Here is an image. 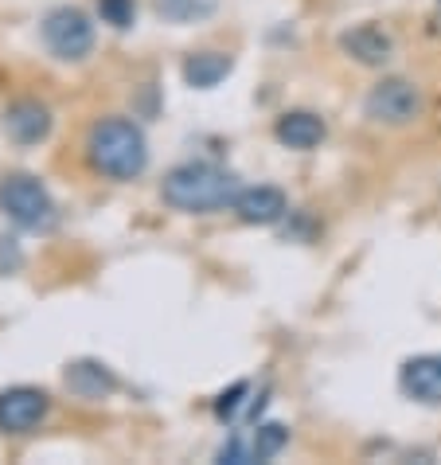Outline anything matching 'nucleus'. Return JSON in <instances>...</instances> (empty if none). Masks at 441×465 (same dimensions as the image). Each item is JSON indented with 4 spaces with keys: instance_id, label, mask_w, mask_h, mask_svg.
<instances>
[{
    "instance_id": "f257e3e1",
    "label": "nucleus",
    "mask_w": 441,
    "mask_h": 465,
    "mask_svg": "<svg viewBox=\"0 0 441 465\" xmlns=\"http://www.w3.org/2000/svg\"><path fill=\"white\" fill-rule=\"evenodd\" d=\"M239 192H242L239 176L227 173V169H219V164H211V161L176 164V169L164 176V184H161V196H164L168 208L191 212V215L235 208Z\"/></svg>"
},
{
    "instance_id": "f03ea898",
    "label": "nucleus",
    "mask_w": 441,
    "mask_h": 465,
    "mask_svg": "<svg viewBox=\"0 0 441 465\" xmlns=\"http://www.w3.org/2000/svg\"><path fill=\"white\" fill-rule=\"evenodd\" d=\"M86 157L90 164L110 180H133L145 173L149 145L137 122L129 118H102L86 134Z\"/></svg>"
},
{
    "instance_id": "7ed1b4c3",
    "label": "nucleus",
    "mask_w": 441,
    "mask_h": 465,
    "mask_svg": "<svg viewBox=\"0 0 441 465\" xmlns=\"http://www.w3.org/2000/svg\"><path fill=\"white\" fill-rule=\"evenodd\" d=\"M0 212L24 231H51L55 227V200L35 176L12 173L0 180Z\"/></svg>"
},
{
    "instance_id": "20e7f679",
    "label": "nucleus",
    "mask_w": 441,
    "mask_h": 465,
    "mask_svg": "<svg viewBox=\"0 0 441 465\" xmlns=\"http://www.w3.org/2000/svg\"><path fill=\"white\" fill-rule=\"evenodd\" d=\"M363 114L375 125H410L422 114V90L407 79H383L368 90Z\"/></svg>"
},
{
    "instance_id": "39448f33",
    "label": "nucleus",
    "mask_w": 441,
    "mask_h": 465,
    "mask_svg": "<svg viewBox=\"0 0 441 465\" xmlns=\"http://www.w3.org/2000/svg\"><path fill=\"white\" fill-rule=\"evenodd\" d=\"M44 44L51 47L55 59H83L94 47V24H90L79 8H55L44 20Z\"/></svg>"
},
{
    "instance_id": "423d86ee",
    "label": "nucleus",
    "mask_w": 441,
    "mask_h": 465,
    "mask_svg": "<svg viewBox=\"0 0 441 465\" xmlns=\"http://www.w3.org/2000/svg\"><path fill=\"white\" fill-rule=\"evenodd\" d=\"M51 399L40 387H8L0 391V430L5 434H28L44 422Z\"/></svg>"
},
{
    "instance_id": "0eeeda50",
    "label": "nucleus",
    "mask_w": 441,
    "mask_h": 465,
    "mask_svg": "<svg viewBox=\"0 0 441 465\" xmlns=\"http://www.w3.org/2000/svg\"><path fill=\"white\" fill-rule=\"evenodd\" d=\"M398 387L414 399V403L441 407V352L410 356L407 364L398 368Z\"/></svg>"
},
{
    "instance_id": "6e6552de",
    "label": "nucleus",
    "mask_w": 441,
    "mask_h": 465,
    "mask_svg": "<svg viewBox=\"0 0 441 465\" xmlns=\"http://www.w3.org/2000/svg\"><path fill=\"white\" fill-rule=\"evenodd\" d=\"M230 212H235L242 223H250V227H270V223H278V219L289 212V200H285L281 188L258 184V188H242Z\"/></svg>"
},
{
    "instance_id": "1a4fd4ad",
    "label": "nucleus",
    "mask_w": 441,
    "mask_h": 465,
    "mask_svg": "<svg viewBox=\"0 0 441 465\" xmlns=\"http://www.w3.org/2000/svg\"><path fill=\"white\" fill-rule=\"evenodd\" d=\"M340 47H344V55H352L363 67H383V63H391V55H395V40L383 28H375V24L348 28L340 35Z\"/></svg>"
},
{
    "instance_id": "9d476101",
    "label": "nucleus",
    "mask_w": 441,
    "mask_h": 465,
    "mask_svg": "<svg viewBox=\"0 0 441 465\" xmlns=\"http://www.w3.org/2000/svg\"><path fill=\"white\" fill-rule=\"evenodd\" d=\"M274 137L281 141L285 149L309 153V149H317L320 141L328 137V125H324V118H320V114H313V110H289V114H281V118H278Z\"/></svg>"
},
{
    "instance_id": "9b49d317",
    "label": "nucleus",
    "mask_w": 441,
    "mask_h": 465,
    "mask_svg": "<svg viewBox=\"0 0 441 465\" xmlns=\"http://www.w3.org/2000/svg\"><path fill=\"white\" fill-rule=\"evenodd\" d=\"M5 129L12 141L20 145H40V141L51 134V114L40 102H16V106L5 110Z\"/></svg>"
},
{
    "instance_id": "f8f14e48",
    "label": "nucleus",
    "mask_w": 441,
    "mask_h": 465,
    "mask_svg": "<svg viewBox=\"0 0 441 465\" xmlns=\"http://www.w3.org/2000/svg\"><path fill=\"white\" fill-rule=\"evenodd\" d=\"M113 387H118L113 371L106 364H98V360H74L67 368V391L79 399H106Z\"/></svg>"
},
{
    "instance_id": "ddd939ff",
    "label": "nucleus",
    "mask_w": 441,
    "mask_h": 465,
    "mask_svg": "<svg viewBox=\"0 0 441 465\" xmlns=\"http://www.w3.org/2000/svg\"><path fill=\"white\" fill-rule=\"evenodd\" d=\"M230 71H235V59L223 55V51H200V55H188V63H184V79L196 90L219 86Z\"/></svg>"
},
{
    "instance_id": "4468645a",
    "label": "nucleus",
    "mask_w": 441,
    "mask_h": 465,
    "mask_svg": "<svg viewBox=\"0 0 441 465\" xmlns=\"http://www.w3.org/2000/svg\"><path fill=\"white\" fill-rule=\"evenodd\" d=\"M285 442H289V426H281V422H262L258 430L250 434V446H254V461H270V458H278Z\"/></svg>"
},
{
    "instance_id": "2eb2a0df",
    "label": "nucleus",
    "mask_w": 441,
    "mask_h": 465,
    "mask_svg": "<svg viewBox=\"0 0 441 465\" xmlns=\"http://www.w3.org/2000/svg\"><path fill=\"white\" fill-rule=\"evenodd\" d=\"M157 12L172 24H191L215 12V0H157Z\"/></svg>"
},
{
    "instance_id": "dca6fc26",
    "label": "nucleus",
    "mask_w": 441,
    "mask_h": 465,
    "mask_svg": "<svg viewBox=\"0 0 441 465\" xmlns=\"http://www.w3.org/2000/svg\"><path fill=\"white\" fill-rule=\"evenodd\" d=\"M246 395H250V383H235V387H230V391L219 395L215 415L223 419V422H235V419H242V411H246V415H254V411L262 407V403H258V407H254V403H246Z\"/></svg>"
},
{
    "instance_id": "f3484780",
    "label": "nucleus",
    "mask_w": 441,
    "mask_h": 465,
    "mask_svg": "<svg viewBox=\"0 0 441 465\" xmlns=\"http://www.w3.org/2000/svg\"><path fill=\"white\" fill-rule=\"evenodd\" d=\"M98 12H102V20L106 24H113V28H129L137 5L133 0H98Z\"/></svg>"
}]
</instances>
